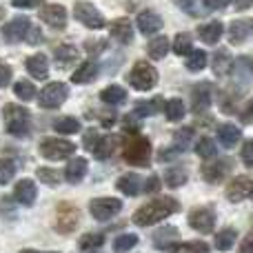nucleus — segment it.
<instances>
[{
	"instance_id": "obj_18",
	"label": "nucleus",
	"mask_w": 253,
	"mask_h": 253,
	"mask_svg": "<svg viewBox=\"0 0 253 253\" xmlns=\"http://www.w3.org/2000/svg\"><path fill=\"white\" fill-rule=\"evenodd\" d=\"M36 196H38V189H36L34 180H29V178L20 180V182L16 184V189H13V198H16L22 207H31V205H34Z\"/></svg>"
},
{
	"instance_id": "obj_4",
	"label": "nucleus",
	"mask_w": 253,
	"mask_h": 253,
	"mask_svg": "<svg viewBox=\"0 0 253 253\" xmlns=\"http://www.w3.org/2000/svg\"><path fill=\"white\" fill-rule=\"evenodd\" d=\"M129 83H131V87L138 89V91H149V89H153L158 83L156 67L144 62V60H138L129 74Z\"/></svg>"
},
{
	"instance_id": "obj_14",
	"label": "nucleus",
	"mask_w": 253,
	"mask_h": 253,
	"mask_svg": "<svg viewBox=\"0 0 253 253\" xmlns=\"http://www.w3.org/2000/svg\"><path fill=\"white\" fill-rule=\"evenodd\" d=\"M178 238H180V233H178V229L175 227H162V229H158V231L153 233V245H156V249H160V251L178 253L180 245H175Z\"/></svg>"
},
{
	"instance_id": "obj_49",
	"label": "nucleus",
	"mask_w": 253,
	"mask_h": 253,
	"mask_svg": "<svg viewBox=\"0 0 253 253\" xmlns=\"http://www.w3.org/2000/svg\"><path fill=\"white\" fill-rule=\"evenodd\" d=\"M180 253H209V247L205 242H187V245L178 247Z\"/></svg>"
},
{
	"instance_id": "obj_13",
	"label": "nucleus",
	"mask_w": 253,
	"mask_h": 253,
	"mask_svg": "<svg viewBox=\"0 0 253 253\" xmlns=\"http://www.w3.org/2000/svg\"><path fill=\"white\" fill-rule=\"evenodd\" d=\"M29 29H31L29 18L18 16V18H13V20H9L7 25H4L2 34H4V40H7V42H20V40L27 38Z\"/></svg>"
},
{
	"instance_id": "obj_58",
	"label": "nucleus",
	"mask_w": 253,
	"mask_h": 253,
	"mask_svg": "<svg viewBox=\"0 0 253 253\" xmlns=\"http://www.w3.org/2000/svg\"><path fill=\"white\" fill-rule=\"evenodd\" d=\"M240 253H253V231L245 236V242L240 245Z\"/></svg>"
},
{
	"instance_id": "obj_60",
	"label": "nucleus",
	"mask_w": 253,
	"mask_h": 253,
	"mask_svg": "<svg viewBox=\"0 0 253 253\" xmlns=\"http://www.w3.org/2000/svg\"><path fill=\"white\" fill-rule=\"evenodd\" d=\"M158 158H160V160H169V158H175V149H162Z\"/></svg>"
},
{
	"instance_id": "obj_3",
	"label": "nucleus",
	"mask_w": 253,
	"mask_h": 253,
	"mask_svg": "<svg viewBox=\"0 0 253 253\" xmlns=\"http://www.w3.org/2000/svg\"><path fill=\"white\" fill-rule=\"evenodd\" d=\"M29 120H31V114L25 107L20 105L4 107V129H7V133L16 135V138L29 135Z\"/></svg>"
},
{
	"instance_id": "obj_20",
	"label": "nucleus",
	"mask_w": 253,
	"mask_h": 253,
	"mask_svg": "<svg viewBox=\"0 0 253 253\" xmlns=\"http://www.w3.org/2000/svg\"><path fill=\"white\" fill-rule=\"evenodd\" d=\"M27 71L34 76L36 80H47L49 76V60L44 53H34L27 58Z\"/></svg>"
},
{
	"instance_id": "obj_11",
	"label": "nucleus",
	"mask_w": 253,
	"mask_h": 253,
	"mask_svg": "<svg viewBox=\"0 0 253 253\" xmlns=\"http://www.w3.org/2000/svg\"><path fill=\"white\" fill-rule=\"evenodd\" d=\"M189 224L196 229L198 233H209L215 227V211L211 207H202L189 213Z\"/></svg>"
},
{
	"instance_id": "obj_47",
	"label": "nucleus",
	"mask_w": 253,
	"mask_h": 253,
	"mask_svg": "<svg viewBox=\"0 0 253 253\" xmlns=\"http://www.w3.org/2000/svg\"><path fill=\"white\" fill-rule=\"evenodd\" d=\"M191 138H193V129L191 126H187V129H180L178 133L173 135V142L178 149H187L189 144H191Z\"/></svg>"
},
{
	"instance_id": "obj_43",
	"label": "nucleus",
	"mask_w": 253,
	"mask_h": 253,
	"mask_svg": "<svg viewBox=\"0 0 253 253\" xmlns=\"http://www.w3.org/2000/svg\"><path fill=\"white\" fill-rule=\"evenodd\" d=\"M13 91H16V96L20 98V100H34L36 98V87L29 80H18V83L13 84Z\"/></svg>"
},
{
	"instance_id": "obj_15",
	"label": "nucleus",
	"mask_w": 253,
	"mask_h": 253,
	"mask_svg": "<svg viewBox=\"0 0 253 253\" xmlns=\"http://www.w3.org/2000/svg\"><path fill=\"white\" fill-rule=\"evenodd\" d=\"M211 84L209 83H198L191 89V111L193 114H202L211 107Z\"/></svg>"
},
{
	"instance_id": "obj_36",
	"label": "nucleus",
	"mask_w": 253,
	"mask_h": 253,
	"mask_svg": "<svg viewBox=\"0 0 253 253\" xmlns=\"http://www.w3.org/2000/svg\"><path fill=\"white\" fill-rule=\"evenodd\" d=\"M205 0H175V4H178L180 9H182L184 13H189V16H196V18H200V16H205L209 9L205 7Z\"/></svg>"
},
{
	"instance_id": "obj_30",
	"label": "nucleus",
	"mask_w": 253,
	"mask_h": 253,
	"mask_svg": "<svg viewBox=\"0 0 253 253\" xmlns=\"http://www.w3.org/2000/svg\"><path fill=\"white\" fill-rule=\"evenodd\" d=\"M100 100L105 102V105H111V107H114V105H123V102L126 100V89L118 87V84H111V87L102 89Z\"/></svg>"
},
{
	"instance_id": "obj_50",
	"label": "nucleus",
	"mask_w": 253,
	"mask_h": 253,
	"mask_svg": "<svg viewBox=\"0 0 253 253\" xmlns=\"http://www.w3.org/2000/svg\"><path fill=\"white\" fill-rule=\"evenodd\" d=\"M240 156H242V162H245L247 167H253V140H245Z\"/></svg>"
},
{
	"instance_id": "obj_44",
	"label": "nucleus",
	"mask_w": 253,
	"mask_h": 253,
	"mask_svg": "<svg viewBox=\"0 0 253 253\" xmlns=\"http://www.w3.org/2000/svg\"><path fill=\"white\" fill-rule=\"evenodd\" d=\"M196 153L205 160H213L215 158V142L211 138H202L200 142L196 144Z\"/></svg>"
},
{
	"instance_id": "obj_52",
	"label": "nucleus",
	"mask_w": 253,
	"mask_h": 253,
	"mask_svg": "<svg viewBox=\"0 0 253 253\" xmlns=\"http://www.w3.org/2000/svg\"><path fill=\"white\" fill-rule=\"evenodd\" d=\"M11 76H13L11 67L4 65V62H0V87H7L9 80H11Z\"/></svg>"
},
{
	"instance_id": "obj_17",
	"label": "nucleus",
	"mask_w": 253,
	"mask_h": 253,
	"mask_svg": "<svg viewBox=\"0 0 253 253\" xmlns=\"http://www.w3.org/2000/svg\"><path fill=\"white\" fill-rule=\"evenodd\" d=\"M253 196V180L251 178H236L229 182L227 187V198L231 202H242L245 198H251Z\"/></svg>"
},
{
	"instance_id": "obj_29",
	"label": "nucleus",
	"mask_w": 253,
	"mask_h": 253,
	"mask_svg": "<svg viewBox=\"0 0 253 253\" xmlns=\"http://www.w3.org/2000/svg\"><path fill=\"white\" fill-rule=\"evenodd\" d=\"M147 53L153 60H162V58L169 53V38H167V36H156L153 40H149Z\"/></svg>"
},
{
	"instance_id": "obj_1",
	"label": "nucleus",
	"mask_w": 253,
	"mask_h": 253,
	"mask_svg": "<svg viewBox=\"0 0 253 253\" xmlns=\"http://www.w3.org/2000/svg\"><path fill=\"white\" fill-rule=\"evenodd\" d=\"M180 211V202L175 198H156L153 202H147L144 207H140L133 213V222L140 227H149V224H158L162 220H167L169 215L178 213Z\"/></svg>"
},
{
	"instance_id": "obj_19",
	"label": "nucleus",
	"mask_w": 253,
	"mask_h": 253,
	"mask_svg": "<svg viewBox=\"0 0 253 253\" xmlns=\"http://www.w3.org/2000/svg\"><path fill=\"white\" fill-rule=\"evenodd\" d=\"M135 22H138L140 34H144V36H153L162 29V18L156 11H140Z\"/></svg>"
},
{
	"instance_id": "obj_31",
	"label": "nucleus",
	"mask_w": 253,
	"mask_h": 253,
	"mask_svg": "<svg viewBox=\"0 0 253 253\" xmlns=\"http://www.w3.org/2000/svg\"><path fill=\"white\" fill-rule=\"evenodd\" d=\"M160 109H165V102H162L160 96H156L147 102H138L135 109H133V114L138 116V118H147V116H151V114H158Z\"/></svg>"
},
{
	"instance_id": "obj_8",
	"label": "nucleus",
	"mask_w": 253,
	"mask_h": 253,
	"mask_svg": "<svg viewBox=\"0 0 253 253\" xmlns=\"http://www.w3.org/2000/svg\"><path fill=\"white\" fill-rule=\"evenodd\" d=\"M80 211L78 207H74L71 202H60L56 209V229L60 233H71L78 227Z\"/></svg>"
},
{
	"instance_id": "obj_27",
	"label": "nucleus",
	"mask_w": 253,
	"mask_h": 253,
	"mask_svg": "<svg viewBox=\"0 0 253 253\" xmlns=\"http://www.w3.org/2000/svg\"><path fill=\"white\" fill-rule=\"evenodd\" d=\"M218 138H220V142H222V147L231 149L240 142V129L231 123H224L218 126Z\"/></svg>"
},
{
	"instance_id": "obj_39",
	"label": "nucleus",
	"mask_w": 253,
	"mask_h": 253,
	"mask_svg": "<svg viewBox=\"0 0 253 253\" xmlns=\"http://www.w3.org/2000/svg\"><path fill=\"white\" fill-rule=\"evenodd\" d=\"M193 38L191 34H178L173 40V51L178 53V56H189V53L193 51Z\"/></svg>"
},
{
	"instance_id": "obj_33",
	"label": "nucleus",
	"mask_w": 253,
	"mask_h": 253,
	"mask_svg": "<svg viewBox=\"0 0 253 253\" xmlns=\"http://www.w3.org/2000/svg\"><path fill=\"white\" fill-rule=\"evenodd\" d=\"M53 56H56V62L60 67H69L78 60V49L71 47V44H60V47H56Z\"/></svg>"
},
{
	"instance_id": "obj_23",
	"label": "nucleus",
	"mask_w": 253,
	"mask_h": 253,
	"mask_svg": "<svg viewBox=\"0 0 253 253\" xmlns=\"http://www.w3.org/2000/svg\"><path fill=\"white\" fill-rule=\"evenodd\" d=\"M253 31V20H233L229 25V40L231 44H242Z\"/></svg>"
},
{
	"instance_id": "obj_62",
	"label": "nucleus",
	"mask_w": 253,
	"mask_h": 253,
	"mask_svg": "<svg viewBox=\"0 0 253 253\" xmlns=\"http://www.w3.org/2000/svg\"><path fill=\"white\" fill-rule=\"evenodd\" d=\"M20 253H56V251H34V249H25V251H20Z\"/></svg>"
},
{
	"instance_id": "obj_16",
	"label": "nucleus",
	"mask_w": 253,
	"mask_h": 253,
	"mask_svg": "<svg viewBox=\"0 0 253 253\" xmlns=\"http://www.w3.org/2000/svg\"><path fill=\"white\" fill-rule=\"evenodd\" d=\"M231 167H233L231 158H222V160H215V162H211V165L202 167V178H205L207 182H211V184L222 182V180L227 178V173H229V169H231Z\"/></svg>"
},
{
	"instance_id": "obj_24",
	"label": "nucleus",
	"mask_w": 253,
	"mask_h": 253,
	"mask_svg": "<svg viewBox=\"0 0 253 253\" xmlns=\"http://www.w3.org/2000/svg\"><path fill=\"white\" fill-rule=\"evenodd\" d=\"M96 76H98V62L87 60V62H83V65H80L78 69L74 71V76H71V83H76V84H89V83H93V80H96Z\"/></svg>"
},
{
	"instance_id": "obj_2",
	"label": "nucleus",
	"mask_w": 253,
	"mask_h": 253,
	"mask_svg": "<svg viewBox=\"0 0 253 253\" xmlns=\"http://www.w3.org/2000/svg\"><path fill=\"white\" fill-rule=\"evenodd\" d=\"M123 156L129 165L133 167H147L149 160H151V142H149L144 135L131 133L129 138L125 140L123 147Z\"/></svg>"
},
{
	"instance_id": "obj_57",
	"label": "nucleus",
	"mask_w": 253,
	"mask_h": 253,
	"mask_svg": "<svg viewBox=\"0 0 253 253\" xmlns=\"http://www.w3.org/2000/svg\"><path fill=\"white\" fill-rule=\"evenodd\" d=\"M158 189H160V178H158V175H151V178L147 180V184H144V191H147V193H156Z\"/></svg>"
},
{
	"instance_id": "obj_7",
	"label": "nucleus",
	"mask_w": 253,
	"mask_h": 253,
	"mask_svg": "<svg viewBox=\"0 0 253 253\" xmlns=\"http://www.w3.org/2000/svg\"><path fill=\"white\" fill-rule=\"evenodd\" d=\"M74 151H76V144L69 142V140H60V138H49L40 144V153L47 160H65Z\"/></svg>"
},
{
	"instance_id": "obj_21",
	"label": "nucleus",
	"mask_w": 253,
	"mask_h": 253,
	"mask_svg": "<svg viewBox=\"0 0 253 253\" xmlns=\"http://www.w3.org/2000/svg\"><path fill=\"white\" fill-rule=\"evenodd\" d=\"M222 34H224V25L220 20H211L207 25L198 27V36H200V40L205 44H215L222 38Z\"/></svg>"
},
{
	"instance_id": "obj_10",
	"label": "nucleus",
	"mask_w": 253,
	"mask_h": 253,
	"mask_svg": "<svg viewBox=\"0 0 253 253\" xmlns=\"http://www.w3.org/2000/svg\"><path fill=\"white\" fill-rule=\"evenodd\" d=\"M231 76H233V83H236L238 89H247L253 80V60L249 56H238L236 60H233Z\"/></svg>"
},
{
	"instance_id": "obj_61",
	"label": "nucleus",
	"mask_w": 253,
	"mask_h": 253,
	"mask_svg": "<svg viewBox=\"0 0 253 253\" xmlns=\"http://www.w3.org/2000/svg\"><path fill=\"white\" fill-rule=\"evenodd\" d=\"M253 4V0H236V9L238 11H245V9H249Z\"/></svg>"
},
{
	"instance_id": "obj_25",
	"label": "nucleus",
	"mask_w": 253,
	"mask_h": 253,
	"mask_svg": "<svg viewBox=\"0 0 253 253\" xmlns=\"http://www.w3.org/2000/svg\"><path fill=\"white\" fill-rule=\"evenodd\" d=\"M87 160L84 158H71L69 160V165H67V169H65V178H67V182H71V184H78L80 180L87 175Z\"/></svg>"
},
{
	"instance_id": "obj_42",
	"label": "nucleus",
	"mask_w": 253,
	"mask_h": 253,
	"mask_svg": "<svg viewBox=\"0 0 253 253\" xmlns=\"http://www.w3.org/2000/svg\"><path fill=\"white\" fill-rule=\"evenodd\" d=\"M207 67V53L202 49H193L189 53V60H187V69L189 71H202Z\"/></svg>"
},
{
	"instance_id": "obj_32",
	"label": "nucleus",
	"mask_w": 253,
	"mask_h": 253,
	"mask_svg": "<svg viewBox=\"0 0 253 253\" xmlns=\"http://www.w3.org/2000/svg\"><path fill=\"white\" fill-rule=\"evenodd\" d=\"M116 149V138L114 135H100V140L96 142V147L91 149L93 156L98 158V160H107V158L114 153Z\"/></svg>"
},
{
	"instance_id": "obj_5",
	"label": "nucleus",
	"mask_w": 253,
	"mask_h": 253,
	"mask_svg": "<svg viewBox=\"0 0 253 253\" xmlns=\"http://www.w3.org/2000/svg\"><path fill=\"white\" fill-rule=\"evenodd\" d=\"M69 96V87L65 83H49L47 87L40 91L38 96V105L42 109H58L62 102Z\"/></svg>"
},
{
	"instance_id": "obj_35",
	"label": "nucleus",
	"mask_w": 253,
	"mask_h": 253,
	"mask_svg": "<svg viewBox=\"0 0 253 253\" xmlns=\"http://www.w3.org/2000/svg\"><path fill=\"white\" fill-rule=\"evenodd\" d=\"M102 242H105V236H102V233H84L78 242V249L84 251V253H91V251L100 249Z\"/></svg>"
},
{
	"instance_id": "obj_38",
	"label": "nucleus",
	"mask_w": 253,
	"mask_h": 253,
	"mask_svg": "<svg viewBox=\"0 0 253 253\" xmlns=\"http://www.w3.org/2000/svg\"><path fill=\"white\" fill-rule=\"evenodd\" d=\"M53 129L58 131V133H76V131H80V123L78 118H71V116H65V118H58L56 123H53Z\"/></svg>"
},
{
	"instance_id": "obj_9",
	"label": "nucleus",
	"mask_w": 253,
	"mask_h": 253,
	"mask_svg": "<svg viewBox=\"0 0 253 253\" xmlns=\"http://www.w3.org/2000/svg\"><path fill=\"white\" fill-rule=\"evenodd\" d=\"M120 209H123V202H120L118 198H96V200H91V205H89L91 215L96 220H100V222L111 220L116 213H120Z\"/></svg>"
},
{
	"instance_id": "obj_55",
	"label": "nucleus",
	"mask_w": 253,
	"mask_h": 253,
	"mask_svg": "<svg viewBox=\"0 0 253 253\" xmlns=\"http://www.w3.org/2000/svg\"><path fill=\"white\" fill-rule=\"evenodd\" d=\"M229 2H231V0H205V7L209 9V11H220V9H224Z\"/></svg>"
},
{
	"instance_id": "obj_45",
	"label": "nucleus",
	"mask_w": 253,
	"mask_h": 253,
	"mask_svg": "<svg viewBox=\"0 0 253 253\" xmlns=\"http://www.w3.org/2000/svg\"><path fill=\"white\" fill-rule=\"evenodd\" d=\"M13 175H16V165H13V160L2 158V160H0V184H7Z\"/></svg>"
},
{
	"instance_id": "obj_54",
	"label": "nucleus",
	"mask_w": 253,
	"mask_h": 253,
	"mask_svg": "<svg viewBox=\"0 0 253 253\" xmlns=\"http://www.w3.org/2000/svg\"><path fill=\"white\" fill-rule=\"evenodd\" d=\"M98 140H100V133H98L96 129H89L87 133H84V147H87V149H93Z\"/></svg>"
},
{
	"instance_id": "obj_28",
	"label": "nucleus",
	"mask_w": 253,
	"mask_h": 253,
	"mask_svg": "<svg viewBox=\"0 0 253 253\" xmlns=\"http://www.w3.org/2000/svg\"><path fill=\"white\" fill-rule=\"evenodd\" d=\"M116 187H118L125 196H138V193L142 191V180H140L138 173H126V175H123V178L118 180Z\"/></svg>"
},
{
	"instance_id": "obj_51",
	"label": "nucleus",
	"mask_w": 253,
	"mask_h": 253,
	"mask_svg": "<svg viewBox=\"0 0 253 253\" xmlns=\"http://www.w3.org/2000/svg\"><path fill=\"white\" fill-rule=\"evenodd\" d=\"M123 126H125L126 131H131V133H138V129H140V120H138V116H135V114L125 116Z\"/></svg>"
},
{
	"instance_id": "obj_26",
	"label": "nucleus",
	"mask_w": 253,
	"mask_h": 253,
	"mask_svg": "<svg viewBox=\"0 0 253 253\" xmlns=\"http://www.w3.org/2000/svg\"><path fill=\"white\" fill-rule=\"evenodd\" d=\"M111 38L118 40L120 44H129L133 40V27H131V22L126 18L114 20V25H111Z\"/></svg>"
},
{
	"instance_id": "obj_56",
	"label": "nucleus",
	"mask_w": 253,
	"mask_h": 253,
	"mask_svg": "<svg viewBox=\"0 0 253 253\" xmlns=\"http://www.w3.org/2000/svg\"><path fill=\"white\" fill-rule=\"evenodd\" d=\"M27 42H29V44H38L40 42V40H42V31H40L38 29V27H31V29H29V34H27Z\"/></svg>"
},
{
	"instance_id": "obj_12",
	"label": "nucleus",
	"mask_w": 253,
	"mask_h": 253,
	"mask_svg": "<svg viewBox=\"0 0 253 253\" xmlns=\"http://www.w3.org/2000/svg\"><path fill=\"white\" fill-rule=\"evenodd\" d=\"M40 20L51 29H65L67 27V9L62 4H42L40 7Z\"/></svg>"
},
{
	"instance_id": "obj_46",
	"label": "nucleus",
	"mask_w": 253,
	"mask_h": 253,
	"mask_svg": "<svg viewBox=\"0 0 253 253\" xmlns=\"http://www.w3.org/2000/svg\"><path fill=\"white\" fill-rule=\"evenodd\" d=\"M38 180H42V184H58L60 182V173L56 169H49V167H40L38 169Z\"/></svg>"
},
{
	"instance_id": "obj_48",
	"label": "nucleus",
	"mask_w": 253,
	"mask_h": 253,
	"mask_svg": "<svg viewBox=\"0 0 253 253\" xmlns=\"http://www.w3.org/2000/svg\"><path fill=\"white\" fill-rule=\"evenodd\" d=\"M107 49V40H87L84 42V51L89 53V56H98V53H102Z\"/></svg>"
},
{
	"instance_id": "obj_22",
	"label": "nucleus",
	"mask_w": 253,
	"mask_h": 253,
	"mask_svg": "<svg viewBox=\"0 0 253 253\" xmlns=\"http://www.w3.org/2000/svg\"><path fill=\"white\" fill-rule=\"evenodd\" d=\"M231 67H233V58L227 49H218L215 56L211 58V69L218 78H224L227 74H231Z\"/></svg>"
},
{
	"instance_id": "obj_6",
	"label": "nucleus",
	"mask_w": 253,
	"mask_h": 253,
	"mask_svg": "<svg viewBox=\"0 0 253 253\" xmlns=\"http://www.w3.org/2000/svg\"><path fill=\"white\" fill-rule=\"evenodd\" d=\"M74 16H76V20L83 22V25L89 27V29H102V27H105V16H102L91 2H84V0L76 2Z\"/></svg>"
},
{
	"instance_id": "obj_59",
	"label": "nucleus",
	"mask_w": 253,
	"mask_h": 253,
	"mask_svg": "<svg viewBox=\"0 0 253 253\" xmlns=\"http://www.w3.org/2000/svg\"><path fill=\"white\" fill-rule=\"evenodd\" d=\"M249 120H253V98L247 102L245 111H242V123H249Z\"/></svg>"
},
{
	"instance_id": "obj_53",
	"label": "nucleus",
	"mask_w": 253,
	"mask_h": 253,
	"mask_svg": "<svg viewBox=\"0 0 253 253\" xmlns=\"http://www.w3.org/2000/svg\"><path fill=\"white\" fill-rule=\"evenodd\" d=\"M11 4L16 9H34V7L44 4V2H42V0H11Z\"/></svg>"
},
{
	"instance_id": "obj_34",
	"label": "nucleus",
	"mask_w": 253,
	"mask_h": 253,
	"mask_svg": "<svg viewBox=\"0 0 253 253\" xmlns=\"http://www.w3.org/2000/svg\"><path fill=\"white\" fill-rule=\"evenodd\" d=\"M184 114H187V107H184V102L180 100V98H171V100H167V105H165L167 120H171V123H178V120L184 118Z\"/></svg>"
},
{
	"instance_id": "obj_37",
	"label": "nucleus",
	"mask_w": 253,
	"mask_h": 253,
	"mask_svg": "<svg viewBox=\"0 0 253 253\" xmlns=\"http://www.w3.org/2000/svg\"><path fill=\"white\" fill-rule=\"evenodd\" d=\"M236 240H238V231H236V229H222V231L215 236V249H218V251H229Z\"/></svg>"
},
{
	"instance_id": "obj_40",
	"label": "nucleus",
	"mask_w": 253,
	"mask_h": 253,
	"mask_svg": "<svg viewBox=\"0 0 253 253\" xmlns=\"http://www.w3.org/2000/svg\"><path fill=\"white\" fill-rule=\"evenodd\" d=\"M135 245H138V236H133V233H125V236H118L114 240V251L116 253H126V251L133 249Z\"/></svg>"
},
{
	"instance_id": "obj_41",
	"label": "nucleus",
	"mask_w": 253,
	"mask_h": 253,
	"mask_svg": "<svg viewBox=\"0 0 253 253\" xmlns=\"http://www.w3.org/2000/svg\"><path fill=\"white\" fill-rule=\"evenodd\" d=\"M165 182L169 184L171 189H178V187H182L184 182H187V171L184 169H169V171H165Z\"/></svg>"
}]
</instances>
